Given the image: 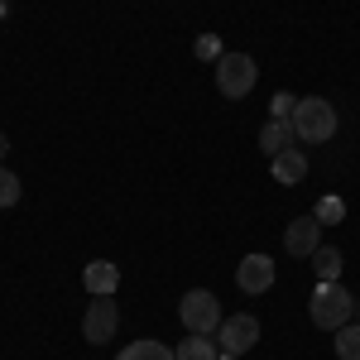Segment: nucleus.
Wrapping results in <instances>:
<instances>
[{"label":"nucleus","instance_id":"aec40b11","mask_svg":"<svg viewBox=\"0 0 360 360\" xmlns=\"http://www.w3.org/2000/svg\"><path fill=\"white\" fill-rule=\"evenodd\" d=\"M5 149H10V139H5V135H0V164H5Z\"/></svg>","mask_w":360,"mask_h":360},{"label":"nucleus","instance_id":"423d86ee","mask_svg":"<svg viewBox=\"0 0 360 360\" xmlns=\"http://www.w3.org/2000/svg\"><path fill=\"white\" fill-rule=\"evenodd\" d=\"M217 336H221V351H231V356H245L250 346L259 341V322H255L250 312H240V317H221Z\"/></svg>","mask_w":360,"mask_h":360},{"label":"nucleus","instance_id":"a211bd4d","mask_svg":"<svg viewBox=\"0 0 360 360\" xmlns=\"http://www.w3.org/2000/svg\"><path fill=\"white\" fill-rule=\"evenodd\" d=\"M193 53L202 58V63H217V58H221L226 49H221V39H217V34H202V39L193 44Z\"/></svg>","mask_w":360,"mask_h":360},{"label":"nucleus","instance_id":"f3484780","mask_svg":"<svg viewBox=\"0 0 360 360\" xmlns=\"http://www.w3.org/2000/svg\"><path fill=\"white\" fill-rule=\"evenodd\" d=\"M15 202H20V178L0 164V207H15Z\"/></svg>","mask_w":360,"mask_h":360},{"label":"nucleus","instance_id":"412c9836","mask_svg":"<svg viewBox=\"0 0 360 360\" xmlns=\"http://www.w3.org/2000/svg\"><path fill=\"white\" fill-rule=\"evenodd\" d=\"M0 20H5V0H0Z\"/></svg>","mask_w":360,"mask_h":360},{"label":"nucleus","instance_id":"1a4fd4ad","mask_svg":"<svg viewBox=\"0 0 360 360\" xmlns=\"http://www.w3.org/2000/svg\"><path fill=\"white\" fill-rule=\"evenodd\" d=\"M82 283H86L91 298H111L115 288H120V269H115L111 259H91V264L82 269Z\"/></svg>","mask_w":360,"mask_h":360},{"label":"nucleus","instance_id":"f257e3e1","mask_svg":"<svg viewBox=\"0 0 360 360\" xmlns=\"http://www.w3.org/2000/svg\"><path fill=\"white\" fill-rule=\"evenodd\" d=\"M351 312H356V298L341 288V278H336V283H317L312 298H307V317H312L322 332H341V327L351 322Z\"/></svg>","mask_w":360,"mask_h":360},{"label":"nucleus","instance_id":"9d476101","mask_svg":"<svg viewBox=\"0 0 360 360\" xmlns=\"http://www.w3.org/2000/svg\"><path fill=\"white\" fill-rule=\"evenodd\" d=\"M274 178L283 183V188H293V183H303V178H307V154L298 149V144L283 149V154L274 159Z\"/></svg>","mask_w":360,"mask_h":360},{"label":"nucleus","instance_id":"4468645a","mask_svg":"<svg viewBox=\"0 0 360 360\" xmlns=\"http://www.w3.org/2000/svg\"><path fill=\"white\" fill-rule=\"evenodd\" d=\"M173 356L178 360H221L217 356V346H212V336H183V346H178V351H173Z\"/></svg>","mask_w":360,"mask_h":360},{"label":"nucleus","instance_id":"ddd939ff","mask_svg":"<svg viewBox=\"0 0 360 360\" xmlns=\"http://www.w3.org/2000/svg\"><path fill=\"white\" fill-rule=\"evenodd\" d=\"M115 360H178V356L168 351L164 341H130V346H125Z\"/></svg>","mask_w":360,"mask_h":360},{"label":"nucleus","instance_id":"9b49d317","mask_svg":"<svg viewBox=\"0 0 360 360\" xmlns=\"http://www.w3.org/2000/svg\"><path fill=\"white\" fill-rule=\"evenodd\" d=\"M293 120H269V125H264V130H259V149H264V154H269V159H278V154H283V149H293Z\"/></svg>","mask_w":360,"mask_h":360},{"label":"nucleus","instance_id":"7ed1b4c3","mask_svg":"<svg viewBox=\"0 0 360 360\" xmlns=\"http://www.w3.org/2000/svg\"><path fill=\"white\" fill-rule=\"evenodd\" d=\"M212 68H217V91L231 96V101L250 96V86L259 82V68H255V58H250V53H221Z\"/></svg>","mask_w":360,"mask_h":360},{"label":"nucleus","instance_id":"2eb2a0df","mask_svg":"<svg viewBox=\"0 0 360 360\" xmlns=\"http://www.w3.org/2000/svg\"><path fill=\"white\" fill-rule=\"evenodd\" d=\"M336 356L341 360H360V327L356 322H346V327L336 332Z\"/></svg>","mask_w":360,"mask_h":360},{"label":"nucleus","instance_id":"f03ea898","mask_svg":"<svg viewBox=\"0 0 360 360\" xmlns=\"http://www.w3.org/2000/svg\"><path fill=\"white\" fill-rule=\"evenodd\" d=\"M293 135L303 144H327L336 135V106L322 96H298L293 106Z\"/></svg>","mask_w":360,"mask_h":360},{"label":"nucleus","instance_id":"39448f33","mask_svg":"<svg viewBox=\"0 0 360 360\" xmlns=\"http://www.w3.org/2000/svg\"><path fill=\"white\" fill-rule=\"evenodd\" d=\"M115 327H120L115 298H91V307H86V317H82V336L91 341V346H106V341L115 336Z\"/></svg>","mask_w":360,"mask_h":360},{"label":"nucleus","instance_id":"6ab92c4d","mask_svg":"<svg viewBox=\"0 0 360 360\" xmlns=\"http://www.w3.org/2000/svg\"><path fill=\"white\" fill-rule=\"evenodd\" d=\"M293 106H298V96H288V91H278L274 101H269V120H293Z\"/></svg>","mask_w":360,"mask_h":360},{"label":"nucleus","instance_id":"20e7f679","mask_svg":"<svg viewBox=\"0 0 360 360\" xmlns=\"http://www.w3.org/2000/svg\"><path fill=\"white\" fill-rule=\"evenodd\" d=\"M178 317H183V327L193 336H217V327H221V303H217V293L193 288V293H183Z\"/></svg>","mask_w":360,"mask_h":360},{"label":"nucleus","instance_id":"dca6fc26","mask_svg":"<svg viewBox=\"0 0 360 360\" xmlns=\"http://www.w3.org/2000/svg\"><path fill=\"white\" fill-rule=\"evenodd\" d=\"M312 217H317L322 226H332V221H341V217H346V202H341V197H322Z\"/></svg>","mask_w":360,"mask_h":360},{"label":"nucleus","instance_id":"0eeeda50","mask_svg":"<svg viewBox=\"0 0 360 360\" xmlns=\"http://www.w3.org/2000/svg\"><path fill=\"white\" fill-rule=\"evenodd\" d=\"M317 245H322V221H317V217H298V221H288V231H283V250H288V255L307 259Z\"/></svg>","mask_w":360,"mask_h":360},{"label":"nucleus","instance_id":"6e6552de","mask_svg":"<svg viewBox=\"0 0 360 360\" xmlns=\"http://www.w3.org/2000/svg\"><path fill=\"white\" fill-rule=\"evenodd\" d=\"M236 283H240L245 293H269V288H274V259H269V255H245L240 269H236Z\"/></svg>","mask_w":360,"mask_h":360},{"label":"nucleus","instance_id":"f8f14e48","mask_svg":"<svg viewBox=\"0 0 360 360\" xmlns=\"http://www.w3.org/2000/svg\"><path fill=\"white\" fill-rule=\"evenodd\" d=\"M307 259H312V269H317V283H336L341 269H346V259H341V250H336V245H317Z\"/></svg>","mask_w":360,"mask_h":360}]
</instances>
